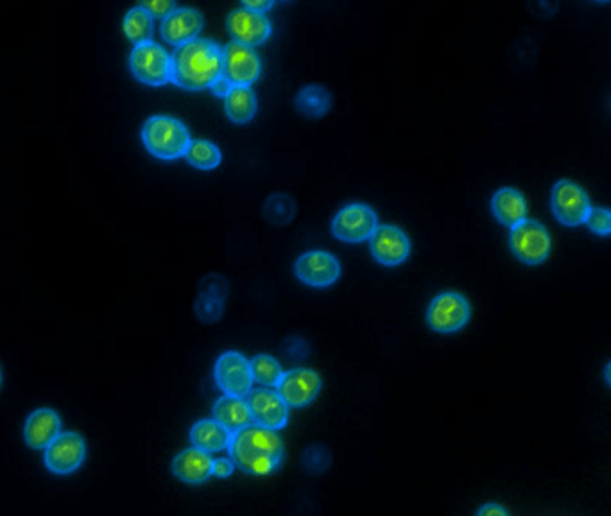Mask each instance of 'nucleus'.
Wrapping results in <instances>:
<instances>
[{
	"instance_id": "1",
	"label": "nucleus",
	"mask_w": 611,
	"mask_h": 516,
	"mask_svg": "<svg viewBox=\"0 0 611 516\" xmlns=\"http://www.w3.org/2000/svg\"><path fill=\"white\" fill-rule=\"evenodd\" d=\"M228 452L233 466L250 475H269L284 461V443L276 430L255 423L233 432Z\"/></svg>"
},
{
	"instance_id": "2",
	"label": "nucleus",
	"mask_w": 611,
	"mask_h": 516,
	"mask_svg": "<svg viewBox=\"0 0 611 516\" xmlns=\"http://www.w3.org/2000/svg\"><path fill=\"white\" fill-rule=\"evenodd\" d=\"M223 72V49L217 43L196 38L171 54V81L183 90L210 88Z\"/></svg>"
},
{
	"instance_id": "3",
	"label": "nucleus",
	"mask_w": 611,
	"mask_h": 516,
	"mask_svg": "<svg viewBox=\"0 0 611 516\" xmlns=\"http://www.w3.org/2000/svg\"><path fill=\"white\" fill-rule=\"evenodd\" d=\"M142 142L156 158L176 160L185 155L190 144V133L187 126L174 117L153 115L142 128Z\"/></svg>"
},
{
	"instance_id": "4",
	"label": "nucleus",
	"mask_w": 611,
	"mask_h": 516,
	"mask_svg": "<svg viewBox=\"0 0 611 516\" xmlns=\"http://www.w3.org/2000/svg\"><path fill=\"white\" fill-rule=\"evenodd\" d=\"M130 69L140 83L164 86L171 81V54H167L158 43H140L131 51Z\"/></svg>"
},
{
	"instance_id": "5",
	"label": "nucleus",
	"mask_w": 611,
	"mask_h": 516,
	"mask_svg": "<svg viewBox=\"0 0 611 516\" xmlns=\"http://www.w3.org/2000/svg\"><path fill=\"white\" fill-rule=\"evenodd\" d=\"M511 251L517 255L518 260L525 264H542L551 253V237L538 221L524 219L522 223L511 228L509 235Z\"/></svg>"
},
{
	"instance_id": "6",
	"label": "nucleus",
	"mask_w": 611,
	"mask_h": 516,
	"mask_svg": "<svg viewBox=\"0 0 611 516\" xmlns=\"http://www.w3.org/2000/svg\"><path fill=\"white\" fill-rule=\"evenodd\" d=\"M87 456V443L78 432H61L58 438L45 448L44 463L49 472L69 475L83 465Z\"/></svg>"
},
{
	"instance_id": "7",
	"label": "nucleus",
	"mask_w": 611,
	"mask_h": 516,
	"mask_svg": "<svg viewBox=\"0 0 611 516\" xmlns=\"http://www.w3.org/2000/svg\"><path fill=\"white\" fill-rule=\"evenodd\" d=\"M259 54L248 45L232 42L223 49V76L232 86H250L260 76Z\"/></svg>"
},
{
	"instance_id": "8",
	"label": "nucleus",
	"mask_w": 611,
	"mask_h": 516,
	"mask_svg": "<svg viewBox=\"0 0 611 516\" xmlns=\"http://www.w3.org/2000/svg\"><path fill=\"white\" fill-rule=\"evenodd\" d=\"M470 319V305L465 296L457 293L439 294L427 310V323L432 330L450 334L465 327Z\"/></svg>"
},
{
	"instance_id": "9",
	"label": "nucleus",
	"mask_w": 611,
	"mask_h": 516,
	"mask_svg": "<svg viewBox=\"0 0 611 516\" xmlns=\"http://www.w3.org/2000/svg\"><path fill=\"white\" fill-rule=\"evenodd\" d=\"M552 210L561 223L577 226L585 223L590 201L583 187L570 180H561L552 189Z\"/></svg>"
},
{
	"instance_id": "10",
	"label": "nucleus",
	"mask_w": 611,
	"mask_h": 516,
	"mask_svg": "<svg viewBox=\"0 0 611 516\" xmlns=\"http://www.w3.org/2000/svg\"><path fill=\"white\" fill-rule=\"evenodd\" d=\"M377 226V215L370 207L353 203L339 210L332 223V232L341 241L362 242L370 239Z\"/></svg>"
},
{
	"instance_id": "11",
	"label": "nucleus",
	"mask_w": 611,
	"mask_h": 516,
	"mask_svg": "<svg viewBox=\"0 0 611 516\" xmlns=\"http://www.w3.org/2000/svg\"><path fill=\"white\" fill-rule=\"evenodd\" d=\"M216 382L224 395L244 398L251 391L250 361L237 352L223 353L216 362Z\"/></svg>"
},
{
	"instance_id": "12",
	"label": "nucleus",
	"mask_w": 611,
	"mask_h": 516,
	"mask_svg": "<svg viewBox=\"0 0 611 516\" xmlns=\"http://www.w3.org/2000/svg\"><path fill=\"white\" fill-rule=\"evenodd\" d=\"M251 422L266 429H284L289 420V407L276 391L255 389L246 396Z\"/></svg>"
},
{
	"instance_id": "13",
	"label": "nucleus",
	"mask_w": 611,
	"mask_h": 516,
	"mask_svg": "<svg viewBox=\"0 0 611 516\" xmlns=\"http://www.w3.org/2000/svg\"><path fill=\"white\" fill-rule=\"evenodd\" d=\"M296 276L303 284L312 287H328L334 284L341 275V266L337 258L325 251H309L296 260Z\"/></svg>"
},
{
	"instance_id": "14",
	"label": "nucleus",
	"mask_w": 611,
	"mask_h": 516,
	"mask_svg": "<svg viewBox=\"0 0 611 516\" xmlns=\"http://www.w3.org/2000/svg\"><path fill=\"white\" fill-rule=\"evenodd\" d=\"M276 389L287 407H303L318 396L321 379L316 371L291 370L282 375Z\"/></svg>"
},
{
	"instance_id": "15",
	"label": "nucleus",
	"mask_w": 611,
	"mask_h": 516,
	"mask_svg": "<svg viewBox=\"0 0 611 516\" xmlns=\"http://www.w3.org/2000/svg\"><path fill=\"white\" fill-rule=\"evenodd\" d=\"M226 26L233 36V42L248 45L251 49L266 42L271 35V22L267 20L266 15H260L246 8L232 11L228 15Z\"/></svg>"
},
{
	"instance_id": "16",
	"label": "nucleus",
	"mask_w": 611,
	"mask_h": 516,
	"mask_svg": "<svg viewBox=\"0 0 611 516\" xmlns=\"http://www.w3.org/2000/svg\"><path fill=\"white\" fill-rule=\"evenodd\" d=\"M370 248L373 257L384 266H398L409 257L411 244L402 230L396 226H377V230L370 237Z\"/></svg>"
},
{
	"instance_id": "17",
	"label": "nucleus",
	"mask_w": 611,
	"mask_h": 516,
	"mask_svg": "<svg viewBox=\"0 0 611 516\" xmlns=\"http://www.w3.org/2000/svg\"><path fill=\"white\" fill-rule=\"evenodd\" d=\"M201 29H203V15L198 9L176 8L169 17L162 20L160 35L165 43H171L176 49L183 43L196 40Z\"/></svg>"
},
{
	"instance_id": "18",
	"label": "nucleus",
	"mask_w": 611,
	"mask_h": 516,
	"mask_svg": "<svg viewBox=\"0 0 611 516\" xmlns=\"http://www.w3.org/2000/svg\"><path fill=\"white\" fill-rule=\"evenodd\" d=\"M61 434V420L52 409H38L27 418L24 439L29 448L45 450Z\"/></svg>"
},
{
	"instance_id": "19",
	"label": "nucleus",
	"mask_w": 611,
	"mask_h": 516,
	"mask_svg": "<svg viewBox=\"0 0 611 516\" xmlns=\"http://www.w3.org/2000/svg\"><path fill=\"white\" fill-rule=\"evenodd\" d=\"M214 459L198 448H187L174 457L173 473L187 484H201L212 477Z\"/></svg>"
},
{
	"instance_id": "20",
	"label": "nucleus",
	"mask_w": 611,
	"mask_h": 516,
	"mask_svg": "<svg viewBox=\"0 0 611 516\" xmlns=\"http://www.w3.org/2000/svg\"><path fill=\"white\" fill-rule=\"evenodd\" d=\"M232 432L224 429L216 420H201L190 430V443L205 454L226 450L230 445Z\"/></svg>"
},
{
	"instance_id": "21",
	"label": "nucleus",
	"mask_w": 611,
	"mask_h": 516,
	"mask_svg": "<svg viewBox=\"0 0 611 516\" xmlns=\"http://www.w3.org/2000/svg\"><path fill=\"white\" fill-rule=\"evenodd\" d=\"M214 420L230 432L248 427L251 422L250 409L244 398L224 395L214 405Z\"/></svg>"
},
{
	"instance_id": "22",
	"label": "nucleus",
	"mask_w": 611,
	"mask_h": 516,
	"mask_svg": "<svg viewBox=\"0 0 611 516\" xmlns=\"http://www.w3.org/2000/svg\"><path fill=\"white\" fill-rule=\"evenodd\" d=\"M493 214L499 219L500 223L506 224L509 228L522 223L527 214V205L525 199L518 190L515 189H500L493 196L491 201Z\"/></svg>"
},
{
	"instance_id": "23",
	"label": "nucleus",
	"mask_w": 611,
	"mask_h": 516,
	"mask_svg": "<svg viewBox=\"0 0 611 516\" xmlns=\"http://www.w3.org/2000/svg\"><path fill=\"white\" fill-rule=\"evenodd\" d=\"M224 110L230 121L246 124L257 113V97L250 86H232V90L224 97Z\"/></svg>"
},
{
	"instance_id": "24",
	"label": "nucleus",
	"mask_w": 611,
	"mask_h": 516,
	"mask_svg": "<svg viewBox=\"0 0 611 516\" xmlns=\"http://www.w3.org/2000/svg\"><path fill=\"white\" fill-rule=\"evenodd\" d=\"M294 104L303 115L312 117V119H319L330 110L332 95L325 86L309 85L298 92Z\"/></svg>"
},
{
	"instance_id": "25",
	"label": "nucleus",
	"mask_w": 611,
	"mask_h": 516,
	"mask_svg": "<svg viewBox=\"0 0 611 516\" xmlns=\"http://www.w3.org/2000/svg\"><path fill=\"white\" fill-rule=\"evenodd\" d=\"M122 27H124V33L128 36V40L135 45L153 42V33H155L153 17L142 6H137V8L128 11Z\"/></svg>"
},
{
	"instance_id": "26",
	"label": "nucleus",
	"mask_w": 611,
	"mask_h": 516,
	"mask_svg": "<svg viewBox=\"0 0 611 516\" xmlns=\"http://www.w3.org/2000/svg\"><path fill=\"white\" fill-rule=\"evenodd\" d=\"M183 156L187 158V162L192 167L201 169V171L216 169L217 165L221 164L219 147L208 140H190L189 147Z\"/></svg>"
},
{
	"instance_id": "27",
	"label": "nucleus",
	"mask_w": 611,
	"mask_h": 516,
	"mask_svg": "<svg viewBox=\"0 0 611 516\" xmlns=\"http://www.w3.org/2000/svg\"><path fill=\"white\" fill-rule=\"evenodd\" d=\"M250 368L251 379L264 387H276L284 375L282 366L271 355H257L250 362Z\"/></svg>"
},
{
	"instance_id": "28",
	"label": "nucleus",
	"mask_w": 611,
	"mask_h": 516,
	"mask_svg": "<svg viewBox=\"0 0 611 516\" xmlns=\"http://www.w3.org/2000/svg\"><path fill=\"white\" fill-rule=\"evenodd\" d=\"M264 215L269 223L276 224V226L291 223L296 215V203L287 194H273L264 205Z\"/></svg>"
},
{
	"instance_id": "29",
	"label": "nucleus",
	"mask_w": 611,
	"mask_h": 516,
	"mask_svg": "<svg viewBox=\"0 0 611 516\" xmlns=\"http://www.w3.org/2000/svg\"><path fill=\"white\" fill-rule=\"evenodd\" d=\"M585 223L588 228L599 235H608L611 232V214L608 208H590Z\"/></svg>"
},
{
	"instance_id": "30",
	"label": "nucleus",
	"mask_w": 611,
	"mask_h": 516,
	"mask_svg": "<svg viewBox=\"0 0 611 516\" xmlns=\"http://www.w3.org/2000/svg\"><path fill=\"white\" fill-rule=\"evenodd\" d=\"M303 463H305L307 470H310V472H323V470H327L328 463H330V456H328V452L325 448L312 447L307 450V454L303 457Z\"/></svg>"
},
{
	"instance_id": "31",
	"label": "nucleus",
	"mask_w": 611,
	"mask_h": 516,
	"mask_svg": "<svg viewBox=\"0 0 611 516\" xmlns=\"http://www.w3.org/2000/svg\"><path fill=\"white\" fill-rule=\"evenodd\" d=\"M142 8L146 9L147 13L153 18H164L169 17L176 9V4L171 0H153V2H142L140 4Z\"/></svg>"
},
{
	"instance_id": "32",
	"label": "nucleus",
	"mask_w": 611,
	"mask_h": 516,
	"mask_svg": "<svg viewBox=\"0 0 611 516\" xmlns=\"http://www.w3.org/2000/svg\"><path fill=\"white\" fill-rule=\"evenodd\" d=\"M232 459H226V457H221V459H216L214 461V465H212V475H216L219 479H226V477H230L233 473Z\"/></svg>"
},
{
	"instance_id": "33",
	"label": "nucleus",
	"mask_w": 611,
	"mask_h": 516,
	"mask_svg": "<svg viewBox=\"0 0 611 516\" xmlns=\"http://www.w3.org/2000/svg\"><path fill=\"white\" fill-rule=\"evenodd\" d=\"M210 90H212V92H214L217 97H226V95H228V92L232 90V85H230V83H228V81H226L223 76H219V78H217L216 81L212 83V86H210Z\"/></svg>"
},
{
	"instance_id": "34",
	"label": "nucleus",
	"mask_w": 611,
	"mask_h": 516,
	"mask_svg": "<svg viewBox=\"0 0 611 516\" xmlns=\"http://www.w3.org/2000/svg\"><path fill=\"white\" fill-rule=\"evenodd\" d=\"M477 516H509L508 511L499 504H486L479 509Z\"/></svg>"
},
{
	"instance_id": "35",
	"label": "nucleus",
	"mask_w": 611,
	"mask_h": 516,
	"mask_svg": "<svg viewBox=\"0 0 611 516\" xmlns=\"http://www.w3.org/2000/svg\"><path fill=\"white\" fill-rule=\"evenodd\" d=\"M242 8L250 9V11H255V13H260V15H264L267 9L273 8V2L271 0H264V2H244L242 4Z\"/></svg>"
},
{
	"instance_id": "36",
	"label": "nucleus",
	"mask_w": 611,
	"mask_h": 516,
	"mask_svg": "<svg viewBox=\"0 0 611 516\" xmlns=\"http://www.w3.org/2000/svg\"><path fill=\"white\" fill-rule=\"evenodd\" d=\"M0 386H2V371H0Z\"/></svg>"
}]
</instances>
